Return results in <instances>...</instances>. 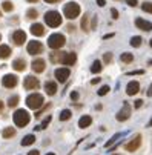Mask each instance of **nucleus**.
Wrapping results in <instances>:
<instances>
[{
	"label": "nucleus",
	"instance_id": "423d86ee",
	"mask_svg": "<svg viewBox=\"0 0 152 155\" xmlns=\"http://www.w3.org/2000/svg\"><path fill=\"white\" fill-rule=\"evenodd\" d=\"M28 54H31V55H37V54H41V51H43V45L40 41H37V40H32V41H29L28 43Z\"/></svg>",
	"mask_w": 152,
	"mask_h": 155
},
{
	"label": "nucleus",
	"instance_id": "bb28decb",
	"mask_svg": "<svg viewBox=\"0 0 152 155\" xmlns=\"http://www.w3.org/2000/svg\"><path fill=\"white\" fill-rule=\"evenodd\" d=\"M71 110L69 109H64V110H61V112H60V120L61 121H66V120H69L71 118Z\"/></svg>",
	"mask_w": 152,
	"mask_h": 155
},
{
	"label": "nucleus",
	"instance_id": "6ab92c4d",
	"mask_svg": "<svg viewBox=\"0 0 152 155\" xmlns=\"http://www.w3.org/2000/svg\"><path fill=\"white\" fill-rule=\"evenodd\" d=\"M45 91H46L48 95H54L57 92V84L54 81H46L45 83Z\"/></svg>",
	"mask_w": 152,
	"mask_h": 155
},
{
	"label": "nucleus",
	"instance_id": "dca6fc26",
	"mask_svg": "<svg viewBox=\"0 0 152 155\" xmlns=\"http://www.w3.org/2000/svg\"><path fill=\"white\" fill-rule=\"evenodd\" d=\"M135 25H137V28H140V29H143V31H152V23L150 21H147V20H144V18H137L135 20Z\"/></svg>",
	"mask_w": 152,
	"mask_h": 155
},
{
	"label": "nucleus",
	"instance_id": "393cba45",
	"mask_svg": "<svg viewBox=\"0 0 152 155\" xmlns=\"http://www.w3.org/2000/svg\"><path fill=\"white\" fill-rule=\"evenodd\" d=\"M88 20H89V15L88 14H86V15H83V18H81V29L83 31H86V32H88L91 28H89V25H88Z\"/></svg>",
	"mask_w": 152,
	"mask_h": 155
},
{
	"label": "nucleus",
	"instance_id": "79ce46f5",
	"mask_svg": "<svg viewBox=\"0 0 152 155\" xmlns=\"http://www.w3.org/2000/svg\"><path fill=\"white\" fill-rule=\"evenodd\" d=\"M111 12H112V15H114V18H117V17H118V12H117L115 9H112Z\"/></svg>",
	"mask_w": 152,
	"mask_h": 155
},
{
	"label": "nucleus",
	"instance_id": "f8f14e48",
	"mask_svg": "<svg viewBox=\"0 0 152 155\" xmlns=\"http://www.w3.org/2000/svg\"><path fill=\"white\" fill-rule=\"evenodd\" d=\"M12 40H14V43L15 45H23V43L26 41V34H25V31H21V29H17V31H14V34H12Z\"/></svg>",
	"mask_w": 152,
	"mask_h": 155
},
{
	"label": "nucleus",
	"instance_id": "72a5a7b5",
	"mask_svg": "<svg viewBox=\"0 0 152 155\" xmlns=\"http://www.w3.org/2000/svg\"><path fill=\"white\" fill-rule=\"evenodd\" d=\"M107 92H109V86H103V87H100L98 95H106Z\"/></svg>",
	"mask_w": 152,
	"mask_h": 155
},
{
	"label": "nucleus",
	"instance_id": "f03ea898",
	"mask_svg": "<svg viewBox=\"0 0 152 155\" xmlns=\"http://www.w3.org/2000/svg\"><path fill=\"white\" fill-rule=\"evenodd\" d=\"M43 103H45V98H43L41 94H31V95L26 97V106L29 109L37 110V109H40L43 106Z\"/></svg>",
	"mask_w": 152,
	"mask_h": 155
},
{
	"label": "nucleus",
	"instance_id": "e433bc0d",
	"mask_svg": "<svg viewBox=\"0 0 152 155\" xmlns=\"http://www.w3.org/2000/svg\"><path fill=\"white\" fill-rule=\"evenodd\" d=\"M134 103H135V104H134V106H135V107H137V109H138V107H140V106H141V104H143V100H135V101H134Z\"/></svg>",
	"mask_w": 152,
	"mask_h": 155
},
{
	"label": "nucleus",
	"instance_id": "9d476101",
	"mask_svg": "<svg viewBox=\"0 0 152 155\" xmlns=\"http://www.w3.org/2000/svg\"><path fill=\"white\" fill-rule=\"evenodd\" d=\"M129 115H131V106H129L127 103L123 104V107L118 110V114H117V120L118 121H124L129 118Z\"/></svg>",
	"mask_w": 152,
	"mask_h": 155
},
{
	"label": "nucleus",
	"instance_id": "a878e982",
	"mask_svg": "<svg viewBox=\"0 0 152 155\" xmlns=\"http://www.w3.org/2000/svg\"><path fill=\"white\" fill-rule=\"evenodd\" d=\"M63 55H64V52H55V54H51V61H54V63H61V60H63Z\"/></svg>",
	"mask_w": 152,
	"mask_h": 155
},
{
	"label": "nucleus",
	"instance_id": "0eeeda50",
	"mask_svg": "<svg viewBox=\"0 0 152 155\" xmlns=\"http://www.w3.org/2000/svg\"><path fill=\"white\" fill-rule=\"evenodd\" d=\"M23 86H25V89H28V91H34V89H38L40 81H38V78H35V77H32V75H28V77L25 78Z\"/></svg>",
	"mask_w": 152,
	"mask_h": 155
},
{
	"label": "nucleus",
	"instance_id": "09e8293b",
	"mask_svg": "<svg viewBox=\"0 0 152 155\" xmlns=\"http://www.w3.org/2000/svg\"><path fill=\"white\" fill-rule=\"evenodd\" d=\"M149 45H150V48H152V38H150V41H149Z\"/></svg>",
	"mask_w": 152,
	"mask_h": 155
},
{
	"label": "nucleus",
	"instance_id": "49530a36",
	"mask_svg": "<svg viewBox=\"0 0 152 155\" xmlns=\"http://www.w3.org/2000/svg\"><path fill=\"white\" fill-rule=\"evenodd\" d=\"M2 109H3V101L0 100V112H2Z\"/></svg>",
	"mask_w": 152,
	"mask_h": 155
},
{
	"label": "nucleus",
	"instance_id": "864d4df0",
	"mask_svg": "<svg viewBox=\"0 0 152 155\" xmlns=\"http://www.w3.org/2000/svg\"><path fill=\"white\" fill-rule=\"evenodd\" d=\"M114 155H117V153H114Z\"/></svg>",
	"mask_w": 152,
	"mask_h": 155
},
{
	"label": "nucleus",
	"instance_id": "f3484780",
	"mask_svg": "<svg viewBox=\"0 0 152 155\" xmlns=\"http://www.w3.org/2000/svg\"><path fill=\"white\" fill-rule=\"evenodd\" d=\"M12 68H14L15 71H18V72L25 71V68H26V61H25L23 58H17V60L12 61Z\"/></svg>",
	"mask_w": 152,
	"mask_h": 155
},
{
	"label": "nucleus",
	"instance_id": "39448f33",
	"mask_svg": "<svg viewBox=\"0 0 152 155\" xmlns=\"http://www.w3.org/2000/svg\"><path fill=\"white\" fill-rule=\"evenodd\" d=\"M64 43H66V40H64V35L63 34H52L48 38V46L51 49H60Z\"/></svg>",
	"mask_w": 152,
	"mask_h": 155
},
{
	"label": "nucleus",
	"instance_id": "58836bf2",
	"mask_svg": "<svg viewBox=\"0 0 152 155\" xmlns=\"http://www.w3.org/2000/svg\"><path fill=\"white\" fill-rule=\"evenodd\" d=\"M71 98H72V100H77V98H78V94H77V92H72V94H71Z\"/></svg>",
	"mask_w": 152,
	"mask_h": 155
},
{
	"label": "nucleus",
	"instance_id": "ea45409f",
	"mask_svg": "<svg viewBox=\"0 0 152 155\" xmlns=\"http://www.w3.org/2000/svg\"><path fill=\"white\" fill-rule=\"evenodd\" d=\"M97 3H98V6H104V5H106L104 0H97Z\"/></svg>",
	"mask_w": 152,
	"mask_h": 155
},
{
	"label": "nucleus",
	"instance_id": "aec40b11",
	"mask_svg": "<svg viewBox=\"0 0 152 155\" xmlns=\"http://www.w3.org/2000/svg\"><path fill=\"white\" fill-rule=\"evenodd\" d=\"M9 55H11V48L8 45H0V58L6 60Z\"/></svg>",
	"mask_w": 152,
	"mask_h": 155
},
{
	"label": "nucleus",
	"instance_id": "de8ad7c7",
	"mask_svg": "<svg viewBox=\"0 0 152 155\" xmlns=\"http://www.w3.org/2000/svg\"><path fill=\"white\" fill-rule=\"evenodd\" d=\"M28 2H31V3H35V2H37V0H28Z\"/></svg>",
	"mask_w": 152,
	"mask_h": 155
},
{
	"label": "nucleus",
	"instance_id": "c756f323",
	"mask_svg": "<svg viewBox=\"0 0 152 155\" xmlns=\"http://www.w3.org/2000/svg\"><path fill=\"white\" fill-rule=\"evenodd\" d=\"M132 60H134V55H132V54H129V52L121 54V61H124V63H131Z\"/></svg>",
	"mask_w": 152,
	"mask_h": 155
},
{
	"label": "nucleus",
	"instance_id": "a211bd4d",
	"mask_svg": "<svg viewBox=\"0 0 152 155\" xmlns=\"http://www.w3.org/2000/svg\"><path fill=\"white\" fill-rule=\"evenodd\" d=\"M31 34H34L37 37H41L43 34H45V28H43V25H40V23H34L31 26Z\"/></svg>",
	"mask_w": 152,
	"mask_h": 155
},
{
	"label": "nucleus",
	"instance_id": "b1692460",
	"mask_svg": "<svg viewBox=\"0 0 152 155\" xmlns=\"http://www.w3.org/2000/svg\"><path fill=\"white\" fill-rule=\"evenodd\" d=\"M15 135V129L14 127H5L3 130V138H11Z\"/></svg>",
	"mask_w": 152,
	"mask_h": 155
},
{
	"label": "nucleus",
	"instance_id": "7c9ffc66",
	"mask_svg": "<svg viewBox=\"0 0 152 155\" xmlns=\"http://www.w3.org/2000/svg\"><path fill=\"white\" fill-rule=\"evenodd\" d=\"M2 8H3V11H6V12H9V11L14 9V6H12L11 2H3V3H2Z\"/></svg>",
	"mask_w": 152,
	"mask_h": 155
},
{
	"label": "nucleus",
	"instance_id": "4c0bfd02",
	"mask_svg": "<svg viewBox=\"0 0 152 155\" xmlns=\"http://www.w3.org/2000/svg\"><path fill=\"white\" fill-rule=\"evenodd\" d=\"M127 5H131V6H137V0H127Z\"/></svg>",
	"mask_w": 152,
	"mask_h": 155
},
{
	"label": "nucleus",
	"instance_id": "473e14b6",
	"mask_svg": "<svg viewBox=\"0 0 152 155\" xmlns=\"http://www.w3.org/2000/svg\"><path fill=\"white\" fill-rule=\"evenodd\" d=\"M49 121H51V117H49V115H48V117H46V118H45V120H43V123H41V124H40V126H37V127H35V129H46V126H48V124H49Z\"/></svg>",
	"mask_w": 152,
	"mask_h": 155
},
{
	"label": "nucleus",
	"instance_id": "c9c22d12",
	"mask_svg": "<svg viewBox=\"0 0 152 155\" xmlns=\"http://www.w3.org/2000/svg\"><path fill=\"white\" fill-rule=\"evenodd\" d=\"M111 60H112V54H111V52L104 54V57H103V61H104V63H109Z\"/></svg>",
	"mask_w": 152,
	"mask_h": 155
},
{
	"label": "nucleus",
	"instance_id": "6e6552de",
	"mask_svg": "<svg viewBox=\"0 0 152 155\" xmlns=\"http://www.w3.org/2000/svg\"><path fill=\"white\" fill-rule=\"evenodd\" d=\"M17 83H18V80H17V77H15L14 74H6V75L2 78V84H3L5 87H8V89H12V87H15Z\"/></svg>",
	"mask_w": 152,
	"mask_h": 155
},
{
	"label": "nucleus",
	"instance_id": "2eb2a0df",
	"mask_svg": "<svg viewBox=\"0 0 152 155\" xmlns=\"http://www.w3.org/2000/svg\"><path fill=\"white\" fill-rule=\"evenodd\" d=\"M138 91H140V83H138V81L127 83V86H126V94H127V95H135Z\"/></svg>",
	"mask_w": 152,
	"mask_h": 155
},
{
	"label": "nucleus",
	"instance_id": "a18cd8bd",
	"mask_svg": "<svg viewBox=\"0 0 152 155\" xmlns=\"http://www.w3.org/2000/svg\"><path fill=\"white\" fill-rule=\"evenodd\" d=\"M46 3H55V2H58V0H45Z\"/></svg>",
	"mask_w": 152,
	"mask_h": 155
},
{
	"label": "nucleus",
	"instance_id": "ddd939ff",
	"mask_svg": "<svg viewBox=\"0 0 152 155\" xmlns=\"http://www.w3.org/2000/svg\"><path fill=\"white\" fill-rule=\"evenodd\" d=\"M69 69L68 68H58V69H55V78L60 81V83H64L68 80V77H69Z\"/></svg>",
	"mask_w": 152,
	"mask_h": 155
},
{
	"label": "nucleus",
	"instance_id": "37998d69",
	"mask_svg": "<svg viewBox=\"0 0 152 155\" xmlns=\"http://www.w3.org/2000/svg\"><path fill=\"white\" fill-rule=\"evenodd\" d=\"M91 83H92V84H97V83H100V78H92Z\"/></svg>",
	"mask_w": 152,
	"mask_h": 155
},
{
	"label": "nucleus",
	"instance_id": "1a4fd4ad",
	"mask_svg": "<svg viewBox=\"0 0 152 155\" xmlns=\"http://www.w3.org/2000/svg\"><path fill=\"white\" fill-rule=\"evenodd\" d=\"M140 144H141V137H140V135H135L129 143H126L124 147H126L127 152H135V150L140 147Z\"/></svg>",
	"mask_w": 152,
	"mask_h": 155
},
{
	"label": "nucleus",
	"instance_id": "f704fd0d",
	"mask_svg": "<svg viewBox=\"0 0 152 155\" xmlns=\"http://www.w3.org/2000/svg\"><path fill=\"white\" fill-rule=\"evenodd\" d=\"M37 15H38V12L35 9H29L28 11V18H37Z\"/></svg>",
	"mask_w": 152,
	"mask_h": 155
},
{
	"label": "nucleus",
	"instance_id": "9b49d317",
	"mask_svg": "<svg viewBox=\"0 0 152 155\" xmlns=\"http://www.w3.org/2000/svg\"><path fill=\"white\" fill-rule=\"evenodd\" d=\"M31 68H32V71H34V72L40 74V72L45 71L46 63H45V60H43V58H35V60L31 63Z\"/></svg>",
	"mask_w": 152,
	"mask_h": 155
},
{
	"label": "nucleus",
	"instance_id": "c85d7f7f",
	"mask_svg": "<svg viewBox=\"0 0 152 155\" xmlns=\"http://www.w3.org/2000/svg\"><path fill=\"white\" fill-rule=\"evenodd\" d=\"M18 95H12V97H9V100H8V106L9 107H14V106H17L18 104Z\"/></svg>",
	"mask_w": 152,
	"mask_h": 155
},
{
	"label": "nucleus",
	"instance_id": "3c124183",
	"mask_svg": "<svg viewBox=\"0 0 152 155\" xmlns=\"http://www.w3.org/2000/svg\"><path fill=\"white\" fill-rule=\"evenodd\" d=\"M150 126H152V118H150Z\"/></svg>",
	"mask_w": 152,
	"mask_h": 155
},
{
	"label": "nucleus",
	"instance_id": "603ef678",
	"mask_svg": "<svg viewBox=\"0 0 152 155\" xmlns=\"http://www.w3.org/2000/svg\"><path fill=\"white\" fill-rule=\"evenodd\" d=\"M0 40H2V35H0Z\"/></svg>",
	"mask_w": 152,
	"mask_h": 155
},
{
	"label": "nucleus",
	"instance_id": "7ed1b4c3",
	"mask_svg": "<svg viewBox=\"0 0 152 155\" xmlns=\"http://www.w3.org/2000/svg\"><path fill=\"white\" fill-rule=\"evenodd\" d=\"M63 12H64V17L69 18V20L77 18L78 14H80V6L75 2H69V3H66L63 6Z\"/></svg>",
	"mask_w": 152,
	"mask_h": 155
},
{
	"label": "nucleus",
	"instance_id": "5701e85b",
	"mask_svg": "<svg viewBox=\"0 0 152 155\" xmlns=\"http://www.w3.org/2000/svg\"><path fill=\"white\" fill-rule=\"evenodd\" d=\"M34 141H35V137L34 135H26V137H23V140H21V146H29Z\"/></svg>",
	"mask_w": 152,
	"mask_h": 155
},
{
	"label": "nucleus",
	"instance_id": "f257e3e1",
	"mask_svg": "<svg viewBox=\"0 0 152 155\" xmlns=\"http://www.w3.org/2000/svg\"><path fill=\"white\" fill-rule=\"evenodd\" d=\"M12 120H14V123H15L18 127H25V126L29 123L31 117H29V114H28V110H25V109H17L15 112H14V115H12Z\"/></svg>",
	"mask_w": 152,
	"mask_h": 155
},
{
	"label": "nucleus",
	"instance_id": "4468645a",
	"mask_svg": "<svg viewBox=\"0 0 152 155\" xmlns=\"http://www.w3.org/2000/svg\"><path fill=\"white\" fill-rule=\"evenodd\" d=\"M75 61H77V55H75V52H64L63 60H61V63H63V64H66V66H72V64H75Z\"/></svg>",
	"mask_w": 152,
	"mask_h": 155
},
{
	"label": "nucleus",
	"instance_id": "cd10ccee",
	"mask_svg": "<svg viewBox=\"0 0 152 155\" xmlns=\"http://www.w3.org/2000/svg\"><path fill=\"white\" fill-rule=\"evenodd\" d=\"M141 37H138V35H135V37H132L131 38V46H134V48H138V46H141Z\"/></svg>",
	"mask_w": 152,
	"mask_h": 155
},
{
	"label": "nucleus",
	"instance_id": "a19ab883",
	"mask_svg": "<svg viewBox=\"0 0 152 155\" xmlns=\"http://www.w3.org/2000/svg\"><path fill=\"white\" fill-rule=\"evenodd\" d=\"M147 95H149V97H152V84L149 86V89H147Z\"/></svg>",
	"mask_w": 152,
	"mask_h": 155
},
{
	"label": "nucleus",
	"instance_id": "c03bdc74",
	"mask_svg": "<svg viewBox=\"0 0 152 155\" xmlns=\"http://www.w3.org/2000/svg\"><path fill=\"white\" fill-rule=\"evenodd\" d=\"M28 155H40V153H38V150H31Z\"/></svg>",
	"mask_w": 152,
	"mask_h": 155
},
{
	"label": "nucleus",
	"instance_id": "20e7f679",
	"mask_svg": "<svg viewBox=\"0 0 152 155\" xmlns=\"http://www.w3.org/2000/svg\"><path fill=\"white\" fill-rule=\"evenodd\" d=\"M45 21L46 25L51 26V28H57L61 25V15L57 12V11H48L45 14Z\"/></svg>",
	"mask_w": 152,
	"mask_h": 155
},
{
	"label": "nucleus",
	"instance_id": "4be33fe9",
	"mask_svg": "<svg viewBox=\"0 0 152 155\" xmlns=\"http://www.w3.org/2000/svg\"><path fill=\"white\" fill-rule=\"evenodd\" d=\"M101 69H103V66H101V61H100V60H95V61L91 64V72H92V74H98Z\"/></svg>",
	"mask_w": 152,
	"mask_h": 155
},
{
	"label": "nucleus",
	"instance_id": "2f4dec72",
	"mask_svg": "<svg viewBox=\"0 0 152 155\" xmlns=\"http://www.w3.org/2000/svg\"><path fill=\"white\" fill-rule=\"evenodd\" d=\"M141 9L146 11V12H150V14H152V3H150V2H144V3L141 5Z\"/></svg>",
	"mask_w": 152,
	"mask_h": 155
},
{
	"label": "nucleus",
	"instance_id": "412c9836",
	"mask_svg": "<svg viewBox=\"0 0 152 155\" xmlns=\"http://www.w3.org/2000/svg\"><path fill=\"white\" fill-rule=\"evenodd\" d=\"M91 123H92L91 115H83V117L78 120V127H88Z\"/></svg>",
	"mask_w": 152,
	"mask_h": 155
},
{
	"label": "nucleus",
	"instance_id": "8fccbe9b",
	"mask_svg": "<svg viewBox=\"0 0 152 155\" xmlns=\"http://www.w3.org/2000/svg\"><path fill=\"white\" fill-rule=\"evenodd\" d=\"M46 155H54V153H52V152H51V153H46Z\"/></svg>",
	"mask_w": 152,
	"mask_h": 155
}]
</instances>
